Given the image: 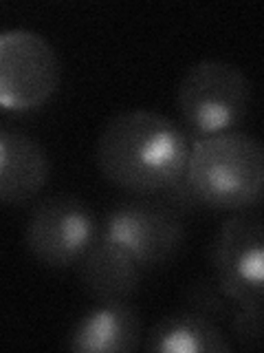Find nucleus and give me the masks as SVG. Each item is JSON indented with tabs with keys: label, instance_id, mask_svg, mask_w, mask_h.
Wrapping results in <instances>:
<instances>
[{
	"label": "nucleus",
	"instance_id": "obj_12",
	"mask_svg": "<svg viewBox=\"0 0 264 353\" xmlns=\"http://www.w3.org/2000/svg\"><path fill=\"white\" fill-rule=\"evenodd\" d=\"M183 303H185V309L214 320V323L227 320L231 316V309H234V305H236L223 292V287L218 285L216 279L192 281L183 292Z\"/></svg>",
	"mask_w": 264,
	"mask_h": 353
},
{
	"label": "nucleus",
	"instance_id": "obj_13",
	"mask_svg": "<svg viewBox=\"0 0 264 353\" xmlns=\"http://www.w3.org/2000/svg\"><path fill=\"white\" fill-rule=\"evenodd\" d=\"M229 320L240 349L258 351L262 347V305H234Z\"/></svg>",
	"mask_w": 264,
	"mask_h": 353
},
{
	"label": "nucleus",
	"instance_id": "obj_5",
	"mask_svg": "<svg viewBox=\"0 0 264 353\" xmlns=\"http://www.w3.org/2000/svg\"><path fill=\"white\" fill-rule=\"evenodd\" d=\"M97 236L93 210L75 194H51L33 205L25 228L27 250L38 263L64 270L80 263Z\"/></svg>",
	"mask_w": 264,
	"mask_h": 353
},
{
	"label": "nucleus",
	"instance_id": "obj_3",
	"mask_svg": "<svg viewBox=\"0 0 264 353\" xmlns=\"http://www.w3.org/2000/svg\"><path fill=\"white\" fill-rule=\"evenodd\" d=\"M176 106L185 124L203 137L234 130L249 113L251 82L236 64L201 60L181 77Z\"/></svg>",
	"mask_w": 264,
	"mask_h": 353
},
{
	"label": "nucleus",
	"instance_id": "obj_11",
	"mask_svg": "<svg viewBox=\"0 0 264 353\" xmlns=\"http://www.w3.org/2000/svg\"><path fill=\"white\" fill-rule=\"evenodd\" d=\"M146 349L159 353H229L231 342L218 323L183 309L152 325Z\"/></svg>",
	"mask_w": 264,
	"mask_h": 353
},
{
	"label": "nucleus",
	"instance_id": "obj_1",
	"mask_svg": "<svg viewBox=\"0 0 264 353\" xmlns=\"http://www.w3.org/2000/svg\"><path fill=\"white\" fill-rule=\"evenodd\" d=\"M190 139L174 119L157 110L130 108L110 117L97 137L102 174L121 190L165 192L185 176Z\"/></svg>",
	"mask_w": 264,
	"mask_h": 353
},
{
	"label": "nucleus",
	"instance_id": "obj_9",
	"mask_svg": "<svg viewBox=\"0 0 264 353\" xmlns=\"http://www.w3.org/2000/svg\"><path fill=\"white\" fill-rule=\"evenodd\" d=\"M51 172L42 143L16 128H0V203L31 201L47 185Z\"/></svg>",
	"mask_w": 264,
	"mask_h": 353
},
{
	"label": "nucleus",
	"instance_id": "obj_6",
	"mask_svg": "<svg viewBox=\"0 0 264 353\" xmlns=\"http://www.w3.org/2000/svg\"><path fill=\"white\" fill-rule=\"evenodd\" d=\"M214 279L236 305H262L264 225L256 212L229 216L212 245Z\"/></svg>",
	"mask_w": 264,
	"mask_h": 353
},
{
	"label": "nucleus",
	"instance_id": "obj_2",
	"mask_svg": "<svg viewBox=\"0 0 264 353\" xmlns=\"http://www.w3.org/2000/svg\"><path fill=\"white\" fill-rule=\"evenodd\" d=\"M185 181L198 203L216 210H249L264 190L262 143L242 130L205 135L190 146Z\"/></svg>",
	"mask_w": 264,
	"mask_h": 353
},
{
	"label": "nucleus",
	"instance_id": "obj_7",
	"mask_svg": "<svg viewBox=\"0 0 264 353\" xmlns=\"http://www.w3.org/2000/svg\"><path fill=\"white\" fill-rule=\"evenodd\" d=\"M106 234L117 241L141 268L170 263L185 243V223L165 201L132 199L110 210Z\"/></svg>",
	"mask_w": 264,
	"mask_h": 353
},
{
	"label": "nucleus",
	"instance_id": "obj_8",
	"mask_svg": "<svg viewBox=\"0 0 264 353\" xmlns=\"http://www.w3.org/2000/svg\"><path fill=\"white\" fill-rule=\"evenodd\" d=\"M141 265L106 232L95 236L80 259L82 287L97 303H126L141 283Z\"/></svg>",
	"mask_w": 264,
	"mask_h": 353
},
{
	"label": "nucleus",
	"instance_id": "obj_4",
	"mask_svg": "<svg viewBox=\"0 0 264 353\" xmlns=\"http://www.w3.org/2000/svg\"><path fill=\"white\" fill-rule=\"evenodd\" d=\"M62 66L53 44L31 29L0 31V106L40 108L58 91Z\"/></svg>",
	"mask_w": 264,
	"mask_h": 353
},
{
	"label": "nucleus",
	"instance_id": "obj_10",
	"mask_svg": "<svg viewBox=\"0 0 264 353\" xmlns=\"http://www.w3.org/2000/svg\"><path fill=\"white\" fill-rule=\"evenodd\" d=\"M143 323L128 303H99L73 327L66 347L77 353H126L141 347Z\"/></svg>",
	"mask_w": 264,
	"mask_h": 353
}]
</instances>
